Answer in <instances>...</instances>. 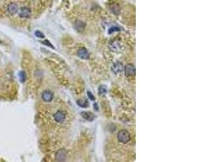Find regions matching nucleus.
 <instances>
[{
    "instance_id": "f257e3e1",
    "label": "nucleus",
    "mask_w": 217,
    "mask_h": 162,
    "mask_svg": "<svg viewBox=\"0 0 217 162\" xmlns=\"http://www.w3.org/2000/svg\"><path fill=\"white\" fill-rule=\"evenodd\" d=\"M117 139L121 144H127L128 142L130 141L131 139L129 132L126 130H121L118 132Z\"/></svg>"
},
{
    "instance_id": "f03ea898",
    "label": "nucleus",
    "mask_w": 217,
    "mask_h": 162,
    "mask_svg": "<svg viewBox=\"0 0 217 162\" xmlns=\"http://www.w3.org/2000/svg\"><path fill=\"white\" fill-rule=\"evenodd\" d=\"M124 70L123 64L120 62H115L112 67V71L115 75H120Z\"/></svg>"
},
{
    "instance_id": "7ed1b4c3",
    "label": "nucleus",
    "mask_w": 217,
    "mask_h": 162,
    "mask_svg": "<svg viewBox=\"0 0 217 162\" xmlns=\"http://www.w3.org/2000/svg\"><path fill=\"white\" fill-rule=\"evenodd\" d=\"M54 119H55V121L56 122H58V123H62L66 119V113L61 110L57 111V112L54 114Z\"/></svg>"
},
{
    "instance_id": "20e7f679",
    "label": "nucleus",
    "mask_w": 217,
    "mask_h": 162,
    "mask_svg": "<svg viewBox=\"0 0 217 162\" xmlns=\"http://www.w3.org/2000/svg\"><path fill=\"white\" fill-rule=\"evenodd\" d=\"M125 74L126 76H133L136 74V69L134 64H127L125 67Z\"/></svg>"
},
{
    "instance_id": "39448f33",
    "label": "nucleus",
    "mask_w": 217,
    "mask_h": 162,
    "mask_svg": "<svg viewBox=\"0 0 217 162\" xmlns=\"http://www.w3.org/2000/svg\"><path fill=\"white\" fill-rule=\"evenodd\" d=\"M67 158V152L65 149H60L55 153V160L57 161H64Z\"/></svg>"
},
{
    "instance_id": "423d86ee",
    "label": "nucleus",
    "mask_w": 217,
    "mask_h": 162,
    "mask_svg": "<svg viewBox=\"0 0 217 162\" xmlns=\"http://www.w3.org/2000/svg\"><path fill=\"white\" fill-rule=\"evenodd\" d=\"M77 55L79 58H81V59H89V52L87 51V49L85 47H81L79 48L77 50Z\"/></svg>"
},
{
    "instance_id": "0eeeda50",
    "label": "nucleus",
    "mask_w": 217,
    "mask_h": 162,
    "mask_svg": "<svg viewBox=\"0 0 217 162\" xmlns=\"http://www.w3.org/2000/svg\"><path fill=\"white\" fill-rule=\"evenodd\" d=\"M19 7L18 5L15 3H10L8 5V12L10 14L11 16H14L16 13L18 12Z\"/></svg>"
},
{
    "instance_id": "6e6552de",
    "label": "nucleus",
    "mask_w": 217,
    "mask_h": 162,
    "mask_svg": "<svg viewBox=\"0 0 217 162\" xmlns=\"http://www.w3.org/2000/svg\"><path fill=\"white\" fill-rule=\"evenodd\" d=\"M30 16H31V11L29 8L23 7L20 9V12H19L20 17H21V18H29Z\"/></svg>"
},
{
    "instance_id": "1a4fd4ad",
    "label": "nucleus",
    "mask_w": 217,
    "mask_h": 162,
    "mask_svg": "<svg viewBox=\"0 0 217 162\" xmlns=\"http://www.w3.org/2000/svg\"><path fill=\"white\" fill-rule=\"evenodd\" d=\"M42 100L46 101V102H50L53 100L54 98V95H53V93L50 90H45L42 94Z\"/></svg>"
},
{
    "instance_id": "9d476101",
    "label": "nucleus",
    "mask_w": 217,
    "mask_h": 162,
    "mask_svg": "<svg viewBox=\"0 0 217 162\" xmlns=\"http://www.w3.org/2000/svg\"><path fill=\"white\" fill-rule=\"evenodd\" d=\"M74 27L78 32H82L86 28V24L84 23L83 21H76L74 24Z\"/></svg>"
},
{
    "instance_id": "9b49d317",
    "label": "nucleus",
    "mask_w": 217,
    "mask_h": 162,
    "mask_svg": "<svg viewBox=\"0 0 217 162\" xmlns=\"http://www.w3.org/2000/svg\"><path fill=\"white\" fill-rule=\"evenodd\" d=\"M81 116L84 119L86 120H88V121H93L94 119V115L93 113H89V112H82L81 113Z\"/></svg>"
},
{
    "instance_id": "f8f14e48",
    "label": "nucleus",
    "mask_w": 217,
    "mask_h": 162,
    "mask_svg": "<svg viewBox=\"0 0 217 162\" xmlns=\"http://www.w3.org/2000/svg\"><path fill=\"white\" fill-rule=\"evenodd\" d=\"M77 105H78L79 106L82 107V108H86L87 106H89V103H88V101H87V100H77Z\"/></svg>"
},
{
    "instance_id": "ddd939ff",
    "label": "nucleus",
    "mask_w": 217,
    "mask_h": 162,
    "mask_svg": "<svg viewBox=\"0 0 217 162\" xmlns=\"http://www.w3.org/2000/svg\"><path fill=\"white\" fill-rule=\"evenodd\" d=\"M99 95L104 96L107 93V87H105L104 85H101L99 87Z\"/></svg>"
},
{
    "instance_id": "4468645a",
    "label": "nucleus",
    "mask_w": 217,
    "mask_h": 162,
    "mask_svg": "<svg viewBox=\"0 0 217 162\" xmlns=\"http://www.w3.org/2000/svg\"><path fill=\"white\" fill-rule=\"evenodd\" d=\"M19 79L21 80V82L24 83L26 80V75H25V72L21 71L19 72Z\"/></svg>"
},
{
    "instance_id": "2eb2a0df",
    "label": "nucleus",
    "mask_w": 217,
    "mask_h": 162,
    "mask_svg": "<svg viewBox=\"0 0 217 162\" xmlns=\"http://www.w3.org/2000/svg\"><path fill=\"white\" fill-rule=\"evenodd\" d=\"M35 35H36L37 37H40V38H43V37H44V35H43V33H42L39 31L35 32Z\"/></svg>"
},
{
    "instance_id": "dca6fc26",
    "label": "nucleus",
    "mask_w": 217,
    "mask_h": 162,
    "mask_svg": "<svg viewBox=\"0 0 217 162\" xmlns=\"http://www.w3.org/2000/svg\"><path fill=\"white\" fill-rule=\"evenodd\" d=\"M120 28H118V27H114V28H110V30H109V32H108V33H112V32H115V31H120Z\"/></svg>"
},
{
    "instance_id": "f3484780",
    "label": "nucleus",
    "mask_w": 217,
    "mask_h": 162,
    "mask_svg": "<svg viewBox=\"0 0 217 162\" xmlns=\"http://www.w3.org/2000/svg\"><path fill=\"white\" fill-rule=\"evenodd\" d=\"M87 93H88V97H89L90 100H95V98H94V97L93 95H92V93H90L89 91H88V92H87Z\"/></svg>"
},
{
    "instance_id": "a211bd4d",
    "label": "nucleus",
    "mask_w": 217,
    "mask_h": 162,
    "mask_svg": "<svg viewBox=\"0 0 217 162\" xmlns=\"http://www.w3.org/2000/svg\"><path fill=\"white\" fill-rule=\"evenodd\" d=\"M43 44H46V45H47V46H49L51 47V48H54V46H53L52 45H51V44H50V42H49V41H43Z\"/></svg>"
}]
</instances>
